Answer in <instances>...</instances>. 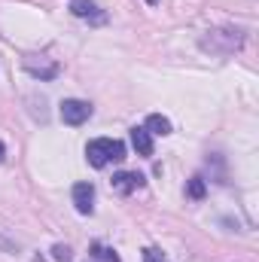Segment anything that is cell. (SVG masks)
Instances as JSON below:
<instances>
[{"label": "cell", "instance_id": "1", "mask_svg": "<svg viewBox=\"0 0 259 262\" xmlns=\"http://www.w3.org/2000/svg\"><path fill=\"white\" fill-rule=\"evenodd\" d=\"M85 159L92 168H107L110 162H122L125 159V143L113 140V137H95L85 146Z\"/></svg>", "mask_w": 259, "mask_h": 262}, {"label": "cell", "instance_id": "2", "mask_svg": "<svg viewBox=\"0 0 259 262\" xmlns=\"http://www.w3.org/2000/svg\"><path fill=\"white\" fill-rule=\"evenodd\" d=\"M89 116H92V104L89 101H79V98H67L61 101V119H64V125H82V122H89Z\"/></svg>", "mask_w": 259, "mask_h": 262}, {"label": "cell", "instance_id": "3", "mask_svg": "<svg viewBox=\"0 0 259 262\" xmlns=\"http://www.w3.org/2000/svg\"><path fill=\"white\" fill-rule=\"evenodd\" d=\"M25 70H28L34 79H40V82L58 76V64H55L52 58H43V55H28V58H25Z\"/></svg>", "mask_w": 259, "mask_h": 262}, {"label": "cell", "instance_id": "4", "mask_svg": "<svg viewBox=\"0 0 259 262\" xmlns=\"http://www.w3.org/2000/svg\"><path fill=\"white\" fill-rule=\"evenodd\" d=\"M70 12L76 15V18H85V21H92V25H104L107 21V15L98 9V3H92V0H70Z\"/></svg>", "mask_w": 259, "mask_h": 262}, {"label": "cell", "instance_id": "5", "mask_svg": "<svg viewBox=\"0 0 259 262\" xmlns=\"http://www.w3.org/2000/svg\"><path fill=\"white\" fill-rule=\"evenodd\" d=\"M73 204L82 216H89L95 210V186L92 183H76L73 186Z\"/></svg>", "mask_w": 259, "mask_h": 262}, {"label": "cell", "instance_id": "6", "mask_svg": "<svg viewBox=\"0 0 259 262\" xmlns=\"http://www.w3.org/2000/svg\"><path fill=\"white\" fill-rule=\"evenodd\" d=\"M140 186H143V174H137V171H122V174L113 177V189L122 192V195H131Z\"/></svg>", "mask_w": 259, "mask_h": 262}, {"label": "cell", "instance_id": "7", "mask_svg": "<svg viewBox=\"0 0 259 262\" xmlns=\"http://www.w3.org/2000/svg\"><path fill=\"white\" fill-rule=\"evenodd\" d=\"M131 146L137 149V156H153V137H149V131L143 128V125H134L131 128Z\"/></svg>", "mask_w": 259, "mask_h": 262}, {"label": "cell", "instance_id": "8", "mask_svg": "<svg viewBox=\"0 0 259 262\" xmlns=\"http://www.w3.org/2000/svg\"><path fill=\"white\" fill-rule=\"evenodd\" d=\"M143 128L149 131V134H171V119L168 116H162V113H153V116H146V125Z\"/></svg>", "mask_w": 259, "mask_h": 262}, {"label": "cell", "instance_id": "9", "mask_svg": "<svg viewBox=\"0 0 259 262\" xmlns=\"http://www.w3.org/2000/svg\"><path fill=\"white\" fill-rule=\"evenodd\" d=\"M186 195L195 198V201H201V198L207 195V186H204V180H201V177H192V180L186 183Z\"/></svg>", "mask_w": 259, "mask_h": 262}, {"label": "cell", "instance_id": "10", "mask_svg": "<svg viewBox=\"0 0 259 262\" xmlns=\"http://www.w3.org/2000/svg\"><path fill=\"white\" fill-rule=\"evenodd\" d=\"M92 256L98 262H119L116 250H110V247H104V244H92Z\"/></svg>", "mask_w": 259, "mask_h": 262}, {"label": "cell", "instance_id": "11", "mask_svg": "<svg viewBox=\"0 0 259 262\" xmlns=\"http://www.w3.org/2000/svg\"><path fill=\"white\" fill-rule=\"evenodd\" d=\"M52 256H55L58 262H70L73 253H70V247H64V244H55V247H52Z\"/></svg>", "mask_w": 259, "mask_h": 262}, {"label": "cell", "instance_id": "12", "mask_svg": "<svg viewBox=\"0 0 259 262\" xmlns=\"http://www.w3.org/2000/svg\"><path fill=\"white\" fill-rule=\"evenodd\" d=\"M143 262H162V253L149 247V250H143Z\"/></svg>", "mask_w": 259, "mask_h": 262}, {"label": "cell", "instance_id": "13", "mask_svg": "<svg viewBox=\"0 0 259 262\" xmlns=\"http://www.w3.org/2000/svg\"><path fill=\"white\" fill-rule=\"evenodd\" d=\"M3 156H6V146H3V140H0V162H3Z\"/></svg>", "mask_w": 259, "mask_h": 262}, {"label": "cell", "instance_id": "14", "mask_svg": "<svg viewBox=\"0 0 259 262\" xmlns=\"http://www.w3.org/2000/svg\"><path fill=\"white\" fill-rule=\"evenodd\" d=\"M146 3H156V0H146Z\"/></svg>", "mask_w": 259, "mask_h": 262}]
</instances>
